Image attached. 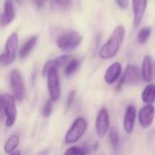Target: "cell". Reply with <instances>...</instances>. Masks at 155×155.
<instances>
[{
	"label": "cell",
	"instance_id": "obj_1",
	"mask_svg": "<svg viewBox=\"0 0 155 155\" xmlns=\"http://www.w3.org/2000/svg\"><path fill=\"white\" fill-rule=\"evenodd\" d=\"M126 30L124 25H117L107 41L102 45L98 56L103 60H110L117 55L125 38Z\"/></svg>",
	"mask_w": 155,
	"mask_h": 155
},
{
	"label": "cell",
	"instance_id": "obj_2",
	"mask_svg": "<svg viewBox=\"0 0 155 155\" xmlns=\"http://www.w3.org/2000/svg\"><path fill=\"white\" fill-rule=\"evenodd\" d=\"M18 35L16 33H12L8 36L5 45L4 52L0 54V64L2 65L7 66L14 63L18 48Z\"/></svg>",
	"mask_w": 155,
	"mask_h": 155
},
{
	"label": "cell",
	"instance_id": "obj_3",
	"mask_svg": "<svg viewBox=\"0 0 155 155\" xmlns=\"http://www.w3.org/2000/svg\"><path fill=\"white\" fill-rule=\"evenodd\" d=\"M88 124L84 117H78L74 120L64 136V143L66 144H72L78 142L86 133Z\"/></svg>",
	"mask_w": 155,
	"mask_h": 155
},
{
	"label": "cell",
	"instance_id": "obj_4",
	"mask_svg": "<svg viewBox=\"0 0 155 155\" xmlns=\"http://www.w3.org/2000/svg\"><path fill=\"white\" fill-rule=\"evenodd\" d=\"M82 40L83 37L78 32L71 31L60 36L56 41V45L60 50L67 53L76 49L82 43Z\"/></svg>",
	"mask_w": 155,
	"mask_h": 155
},
{
	"label": "cell",
	"instance_id": "obj_5",
	"mask_svg": "<svg viewBox=\"0 0 155 155\" xmlns=\"http://www.w3.org/2000/svg\"><path fill=\"white\" fill-rule=\"evenodd\" d=\"M142 76H141V70L137 65L134 64H128L124 73L122 74V76L119 79V82L117 84L116 89L119 91L124 85H133L136 84L140 82Z\"/></svg>",
	"mask_w": 155,
	"mask_h": 155
},
{
	"label": "cell",
	"instance_id": "obj_6",
	"mask_svg": "<svg viewBox=\"0 0 155 155\" xmlns=\"http://www.w3.org/2000/svg\"><path fill=\"white\" fill-rule=\"evenodd\" d=\"M10 84L14 98L21 102L25 95V85L23 76L17 69L12 70L10 74Z\"/></svg>",
	"mask_w": 155,
	"mask_h": 155
},
{
	"label": "cell",
	"instance_id": "obj_7",
	"mask_svg": "<svg viewBox=\"0 0 155 155\" xmlns=\"http://www.w3.org/2000/svg\"><path fill=\"white\" fill-rule=\"evenodd\" d=\"M47 78V88L50 96V100L53 102H56L61 95V86H60V80L58 76L57 69L52 68L50 69L46 74Z\"/></svg>",
	"mask_w": 155,
	"mask_h": 155
},
{
	"label": "cell",
	"instance_id": "obj_8",
	"mask_svg": "<svg viewBox=\"0 0 155 155\" xmlns=\"http://www.w3.org/2000/svg\"><path fill=\"white\" fill-rule=\"evenodd\" d=\"M3 98H4V114L5 115V126L12 127L15 124L17 116L15 98L13 95L9 94H3Z\"/></svg>",
	"mask_w": 155,
	"mask_h": 155
},
{
	"label": "cell",
	"instance_id": "obj_9",
	"mask_svg": "<svg viewBox=\"0 0 155 155\" xmlns=\"http://www.w3.org/2000/svg\"><path fill=\"white\" fill-rule=\"evenodd\" d=\"M110 130V115L107 108H102L98 112L95 120V133L99 138H104Z\"/></svg>",
	"mask_w": 155,
	"mask_h": 155
},
{
	"label": "cell",
	"instance_id": "obj_10",
	"mask_svg": "<svg viewBox=\"0 0 155 155\" xmlns=\"http://www.w3.org/2000/svg\"><path fill=\"white\" fill-rule=\"evenodd\" d=\"M155 117V107L146 104L138 112V121L142 128L147 129L152 126Z\"/></svg>",
	"mask_w": 155,
	"mask_h": 155
},
{
	"label": "cell",
	"instance_id": "obj_11",
	"mask_svg": "<svg viewBox=\"0 0 155 155\" xmlns=\"http://www.w3.org/2000/svg\"><path fill=\"white\" fill-rule=\"evenodd\" d=\"M148 0H132V6H133V24L134 27L140 26L142 24L146 8H147Z\"/></svg>",
	"mask_w": 155,
	"mask_h": 155
},
{
	"label": "cell",
	"instance_id": "obj_12",
	"mask_svg": "<svg viewBox=\"0 0 155 155\" xmlns=\"http://www.w3.org/2000/svg\"><path fill=\"white\" fill-rule=\"evenodd\" d=\"M154 60L153 58L147 54L143 59L142 69H141V76L143 82L150 84L154 76Z\"/></svg>",
	"mask_w": 155,
	"mask_h": 155
},
{
	"label": "cell",
	"instance_id": "obj_13",
	"mask_svg": "<svg viewBox=\"0 0 155 155\" xmlns=\"http://www.w3.org/2000/svg\"><path fill=\"white\" fill-rule=\"evenodd\" d=\"M122 74H123V67L121 63L114 62L112 64H110L109 67L106 69L104 76V82L109 85H113L117 81H119L120 77L122 76Z\"/></svg>",
	"mask_w": 155,
	"mask_h": 155
},
{
	"label": "cell",
	"instance_id": "obj_14",
	"mask_svg": "<svg viewBox=\"0 0 155 155\" xmlns=\"http://www.w3.org/2000/svg\"><path fill=\"white\" fill-rule=\"evenodd\" d=\"M137 116V111L134 105L129 104L126 108L124 117V130L126 134H131L134 130L135 121Z\"/></svg>",
	"mask_w": 155,
	"mask_h": 155
},
{
	"label": "cell",
	"instance_id": "obj_15",
	"mask_svg": "<svg viewBox=\"0 0 155 155\" xmlns=\"http://www.w3.org/2000/svg\"><path fill=\"white\" fill-rule=\"evenodd\" d=\"M15 17V10L13 0H5L4 12L0 17V25L2 27L10 25Z\"/></svg>",
	"mask_w": 155,
	"mask_h": 155
},
{
	"label": "cell",
	"instance_id": "obj_16",
	"mask_svg": "<svg viewBox=\"0 0 155 155\" xmlns=\"http://www.w3.org/2000/svg\"><path fill=\"white\" fill-rule=\"evenodd\" d=\"M70 59H71V55L64 54V55H62V56H59V57H56L54 59L47 61L45 63V64L44 65V68H43V75L45 76L46 73L52 68L58 69V68L64 66L65 64H67L70 61Z\"/></svg>",
	"mask_w": 155,
	"mask_h": 155
},
{
	"label": "cell",
	"instance_id": "obj_17",
	"mask_svg": "<svg viewBox=\"0 0 155 155\" xmlns=\"http://www.w3.org/2000/svg\"><path fill=\"white\" fill-rule=\"evenodd\" d=\"M141 98L143 100V102L145 104H149V105H153L155 103V84H148L142 94H141Z\"/></svg>",
	"mask_w": 155,
	"mask_h": 155
},
{
	"label": "cell",
	"instance_id": "obj_18",
	"mask_svg": "<svg viewBox=\"0 0 155 155\" xmlns=\"http://www.w3.org/2000/svg\"><path fill=\"white\" fill-rule=\"evenodd\" d=\"M37 39H38V37L36 35H34V36H31L24 44V45L21 47V49L19 51V57H20V59H25V58H26L29 55V54L31 53V51L33 50V48L36 45Z\"/></svg>",
	"mask_w": 155,
	"mask_h": 155
},
{
	"label": "cell",
	"instance_id": "obj_19",
	"mask_svg": "<svg viewBox=\"0 0 155 155\" xmlns=\"http://www.w3.org/2000/svg\"><path fill=\"white\" fill-rule=\"evenodd\" d=\"M19 143H20V139H19V136L17 134L11 135L5 143V146H4L5 153H12L13 152H15V149L18 147Z\"/></svg>",
	"mask_w": 155,
	"mask_h": 155
},
{
	"label": "cell",
	"instance_id": "obj_20",
	"mask_svg": "<svg viewBox=\"0 0 155 155\" xmlns=\"http://www.w3.org/2000/svg\"><path fill=\"white\" fill-rule=\"evenodd\" d=\"M152 35V28L150 26L142 27L137 34V41L140 45H144L148 42Z\"/></svg>",
	"mask_w": 155,
	"mask_h": 155
},
{
	"label": "cell",
	"instance_id": "obj_21",
	"mask_svg": "<svg viewBox=\"0 0 155 155\" xmlns=\"http://www.w3.org/2000/svg\"><path fill=\"white\" fill-rule=\"evenodd\" d=\"M80 66V61L77 58L70 59V61L66 64L65 69H64V74L66 76L73 75L79 68Z\"/></svg>",
	"mask_w": 155,
	"mask_h": 155
},
{
	"label": "cell",
	"instance_id": "obj_22",
	"mask_svg": "<svg viewBox=\"0 0 155 155\" xmlns=\"http://www.w3.org/2000/svg\"><path fill=\"white\" fill-rule=\"evenodd\" d=\"M72 0H52L51 5L54 10H66L72 6Z\"/></svg>",
	"mask_w": 155,
	"mask_h": 155
},
{
	"label": "cell",
	"instance_id": "obj_23",
	"mask_svg": "<svg viewBox=\"0 0 155 155\" xmlns=\"http://www.w3.org/2000/svg\"><path fill=\"white\" fill-rule=\"evenodd\" d=\"M89 149L85 146H73L68 148L64 155H88Z\"/></svg>",
	"mask_w": 155,
	"mask_h": 155
},
{
	"label": "cell",
	"instance_id": "obj_24",
	"mask_svg": "<svg viewBox=\"0 0 155 155\" xmlns=\"http://www.w3.org/2000/svg\"><path fill=\"white\" fill-rule=\"evenodd\" d=\"M109 140H110L112 146L114 149H117L119 143H120V137H119L118 130L115 127H113L109 130Z\"/></svg>",
	"mask_w": 155,
	"mask_h": 155
},
{
	"label": "cell",
	"instance_id": "obj_25",
	"mask_svg": "<svg viewBox=\"0 0 155 155\" xmlns=\"http://www.w3.org/2000/svg\"><path fill=\"white\" fill-rule=\"evenodd\" d=\"M52 112H53V101L49 99L45 102V104L43 106L42 114L45 118H48L52 114Z\"/></svg>",
	"mask_w": 155,
	"mask_h": 155
},
{
	"label": "cell",
	"instance_id": "obj_26",
	"mask_svg": "<svg viewBox=\"0 0 155 155\" xmlns=\"http://www.w3.org/2000/svg\"><path fill=\"white\" fill-rule=\"evenodd\" d=\"M75 94L76 92L75 91H72L68 96H67V100H66V110H68L74 104V98H75Z\"/></svg>",
	"mask_w": 155,
	"mask_h": 155
},
{
	"label": "cell",
	"instance_id": "obj_27",
	"mask_svg": "<svg viewBox=\"0 0 155 155\" xmlns=\"http://www.w3.org/2000/svg\"><path fill=\"white\" fill-rule=\"evenodd\" d=\"M116 5L121 9H127L129 5V0H115Z\"/></svg>",
	"mask_w": 155,
	"mask_h": 155
},
{
	"label": "cell",
	"instance_id": "obj_28",
	"mask_svg": "<svg viewBox=\"0 0 155 155\" xmlns=\"http://www.w3.org/2000/svg\"><path fill=\"white\" fill-rule=\"evenodd\" d=\"M33 2V4L38 7V8H41L43 5H44V0H31Z\"/></svg>",
	"mask_w": 155,
	"mask_h": 155
},
{
	"label": "cell",
	"instance_id": "obj_29",
	"mask_svg": "<svg viewBox=\"0 0 155 155\" xmlns=\"http://www.w3.org/2000/svg\"><path fill=\"white\" fill-rule=\"evenodd\" d=\"M0 114H4V98L0 94Z\"/></svg>",
	"mask_w": 155,
	"mask_h": 155
},
{
	"label": "cell",
	"instance_id": "obj_30",
	"mask_svg": "<svg viewBox=\"0 0 155 155\" xmlns=\"http://www.w3.org/2000/svg\"><path fill=\"white\" fill-rule=\"evenodd\" d=\"M10 155H21V152L20 151H15L12 153H10Z\"/></svg>",
	"mask_w": 155,
	"mask_h": 155
},
{
	"label": "cell",
	"instance_id": "obj_31",
	"mask_svg": "<svg viewBox=\"0 0 155 155\" xmlns=\"http://www.w3.org/2000/svg\"><path fill=\"white\" fill-rule=\"evenodd\" d=\"M39 155H48V152H47V151H45V152H43L41 154Z\"/></svg>",
	"mask_w": 155,
	"mask_h": 155
},
{
	"label": "cell",
	"instance_id": "obj_32",
	"mask_svg": "<svg viewBox=\"0 0 155 155\" xmlns=\"http://www.w3.org/2000/svg\"><path fill=\"white\" fill-rule=\"evenodd\" d=\"M15 1H16V2H17L18 4H20V3H21V0H15Z\"/></svg>",
	"mask_w": 155,
	"mask_h": 155
}]
</instances>
